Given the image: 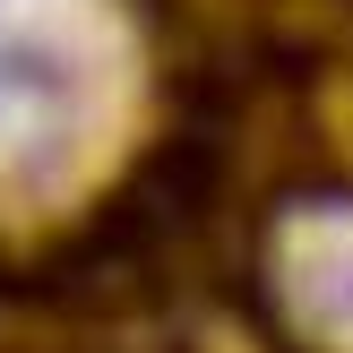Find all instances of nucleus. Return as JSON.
Wrapping results in <instances>:
<instances>
[{"mask_svg": "<svg viewBox=\"0 0 353 353\" xmlns=\"http://www.w3.org/2000/svg\"><path fill=\"white\" fill-rule=\"evenodd\" d=\"M26 103H34V69L0 52V138H9V121H26Z\"/></svg>", "mask_w": 353, "mask_h": 353, "instance_id": "nucleus-2", "label": "nucleus"}, {"mask_svg": "<svg viewBox=\"0 0 353 353\" xmlns=\"http://www.w3.org/2000/svg\"><path fill=\"white\" fill-rule=\"evenodd\" d=\"M285 302L327 345H353V207H319L285 233Z\"/></svg>", "mask_w": 353, "mask_h": 353, "instance_id": "nucleus-1", "label": "nucleus"}]
</instances>
